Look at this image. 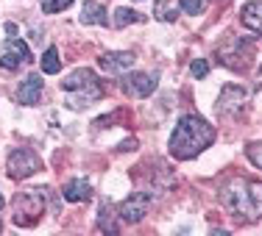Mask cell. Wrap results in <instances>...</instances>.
<instances>
[{
	"label": "cell",
	"instance_id": "6da1fadb",
	"mask_svg": "<svg viewBox=\"0 0 262 236\" xmlns=\"http://www.w3.org/2000/svg\"><path fill=\"white\" fill-rule=\"evenodd\" d=\"M215 142V128L209 125L204 117L198 114H184L179 120L176 131L170 136V156L179 159V161H187V159H195L201 150Z\"/></svg>",
	"mask_w": 262,
	"mask_h": 236
},
{
	"label": "cell",
	"instance_id": "7a4b0ae2",
	"mask_svg": "<svg viewBox=\"0 0 262 236\" xmlns=\"http://www.w3.org/2000/svg\"><path fill=\"white\" fill-rule=\"evenodd\" d=\"M221 200L232 214L243 220H259L262 217V183L251 178H232L221 192Z\"/></svg>",
	"mask_w": 262,
	"mask_h": 236
},
{
	"label": "cell",
	"instance_id": "3957f363",
	"mask_svg": "<svg viewBox=\"0 0 262 236\" xmlns=\"http://www.w3.org/2000/svg\"><path fill=\"white\" fill-rule=\"evenodd\" d=\"M61 89L67 92V106L70 109H86L92 100H98V97L103 95L101 89V81L92 70H76L67 75V81H61Z\"/></svg>",
	"mask_w": 262,
	"mask_h": 236
},
{
	"label": "cell",
	"instance_id": "277c9868",
	"mask_svg": "<svg viewBox=\"0 0 262 236\" xmlns=\"http://www.w3.org/2000/svg\"><path fill=\"white\" fill-rule=\"evenodd\" d=\"M14 222L17 225H34L39 214L45 211V192L42 189H28L14 197Z\"/></svg>",
	"mask_w": 262,
	"mask_h": 236
},
{
	"label": "cell",
	"instance_id": "5b68a950",
	"mask_svg": "<svg viewBox=\"0 0 262 236\" xmlns=\"http://www.w3.org/2000/svg\"><path fill=\"white\" fill-rule=\"evenodd\" d=\"M6 170H9L11 178H28V175H34V172L42 170V161H39V156H36L34 150L20 147V150H14V153L9 156Z\"/></svg>",
	"mask_w": 262,
	"mask_h": 236
},
{
	"label": "cell",
	"instance_id": "8992f818",
	"mask_svg": "<svg viewBox=\"0 0 262 236\" xmlns=\"http://www.w3.org/2000/svg\"><path fill=\"white\" fill-rule=\"evenodd\" d=\"M28 61H31L28 45L23 39H17V36H9V42H6V47H3V56H0V67H3V70H20Z\"/></svg>",
	"mask_w": 262,
	"mask_h": 236
},
{
	"label": "cell",
	"instance_id": "52a82bcc",
	"mask_svg": "<svg viewBox=\"0 0 262 236\" xmlns=\"http://www.w3.org/2000/svg\"><path fill=\"white\" fill-rule=\"evenodd\" d=\"M120 86L128 97H148L157 89V78L151 72H131V75H126L120 81Z\"/></svg>",
	"mask_w": 262,
	"mask_h": 236
},
{
	"label": "cell",
	"instance_id": "ba28073f",
	"mask_svg": "<svg viewBox=\"0 0 262 236\" xmlns=\"http://www.w3.org/2000/svg\"><path fill=\"white\" fill-rule=\"evenodd\" d=\"M243 103H246V89H240V86H226V89L221 92V100H217V111H221V114H237V111L243 109Z\"/></svg>",
	"mask_w": 262,
	"mask_h": 236
},
{
	"label": "cell",
	"instance_id": "9c48e42d",
	"mask_svg": "<svg viewBox=\"0 0 262 236\" xmlns=\"http://www.w3.org/2000/svg\"><path fill=\"white\" fill-rule=\"evenodd\" d=\"M148 203H151V195H134V197H128V200L120 206V217L126 222H140L142 217L148 214Z\"/></svg>",
	"mask_w": 262,
	"mask_h": 236
},
{
	"label": "cell",
	"instance_id": "30bf717a",
	"mask_svg": "<svg viewBox=\"0 0 262 236\" xmlns=\"http://www.w3.org/2000/svg\"><path fill=\"white\" fill-rule=\"evenodd\" d=\"M39 97H42V78L39 75H28L20 84V89H17V100H20L23 106H36Z\"/></svg>",
	"mask_w": 262,
	"mask_h": 236
},
{
	"label": "cell",
	"instance_id": "8fae6325",
	"mask_svg": "<svg viewBox=\"0 0 262 236\" xmlns=\"http://www.w3.org/2000/svg\"><path fill=\"white\" fill-rule=\"evenodd\" d=\"M101 67H103L106 72H123V70H131V67H134V53H128V50L106 53V56H101Z\"/></svg>",
	"mask_w": 262,
	"mask_h": 236
},
{
	"label": "cell",
	"instance_id": "7c38bea8",
	"mask_svg": "<svg viewBox=\"0 0 262 236\" xmlns=\"http://www.w3.org/2000/svg\"><path fill=\"white\" fill-rule=\"evenodd\" d=\"M240 17H243V25L251 28L254 34L262 36V0H251V3H246V6H243V11H240Z\"/></svg>",
	"mask_w": 262,
	"mask_h": 236
},
{
	"label": "cell",
	"instance_id": "4fadbf2b",
	"mask_svg": "<svg viewBox=\"0 0 262 236\" xmlns=\"http://www.w3.org/2000/svg\"><path fill=\"white\" fill-rule=\"evenodd\" d=\"M81 22L86 25H109V17H106V9L95 0H86L84 9H81Z\"/></svg>",
	"mask_w": 262,
	"mask_h": 236
},
{
	"label": "cell",
	"instance_id": "5bb4252c",
	"mask_svg": "<svg viewBox=\"0 0 262 236\" xmlns=\"http://www.w3.org/2000/svg\"><path fill=\"white\" fill-rule=\"evenodd\" d=\"M64 200L67 203H81V200H90V195H92V189H90V183L84 181V178H76V181H67L64 183Z\"/></svg>",
	"mask_w": 262,
	"mask_h": 236
},
{
	"label": "cell",
	"instance_id": "9a60e30c",
	"mask_svg": "<svg viewBox=\"0 0 262 236\" xmlns=\"http://www.w3.org/2000/svg\"><path fill=\"white\" fill-rule=\"evenodd\" d=\"M42 72H45V75H56V72L61 70V61H59V50H56V47H48L45 53H42Z\"/></svg>",
	"mask_w": 262,
	"mask_h": 236
},
{
	"label": "cell",
	"instance_id": "2e32d148",
	"mask_svg": "<svg viewBox=\"0 0 262 236\" xmlns=\"http://www.w3.org/2000/svg\"><path fill=\"white\" fill-rule=\"evenodd\" d=\"M145 17L142 14H137V11H131V9H117L115 11V25H131V22H142Z\"/></svg>",
	"mask_w": 262,
	"mask_h": 236
},
{
	"label": "cell",
	"instance_id": "e0dca14e",
	"mask_svg": "<svg viewBox=\"0 0 262 236\" xmlns=\"http://www.w3.org/2000/svg\"><path fill=\"white\" fill-rule=\"evenodd\" d=\"M246 156H248V161H251L257 170H262V142H254V145H248V147H246Z\"/></svg>",
	"mask_w": 262,
	"mask_h": 236
},
{
	"label": "cell",
	"instance_id": "ac0fdd59",
	"mask_svg": "<svg viewBox=\"0 0 262 236\" xmlns=\"http://www.w3.org/2000/svg\"><path fill=\"white\" fill-rule=\"evenodd\" d=\"M76 0H42V11L45 14H56V11L67 9V6H73Z\"/></svg>",
	"mask_w": 262,
	"mask_h": 236
},
{
	"label": "cell",
	"instance_id": "d6986e66",
	"mask_svg": "<svg viewBox=\"0 0 262 236\" xmlns=\"http://www.w3.org/2000/svg\"><path fill=\"white\" fill-rule=\"evenodd\" d=\"M182 9L187 14H201L207 9V0H182Z\"/></svg>",
	"mask_w": 262,
	"mask_h": 236
},
{
	"label": "cell",
	"instance_id": "ffe728a7",
	"mask_svg": "<svg viewBox=\"0 0 262 236\" xmlns=\"http://www.w3.org/2000/svg\"><path fill=\"white\" fill-rule=\"evenodd\" d=\"M190 72H192V78H207V72H209L207 59H195V61H192V67H190Z\"/></svg>",
	"mask_w": 262,
	"mask_h": 236
},
{
	"label": "cell",
	"instance_id": "44dd1931",
	"mask_svg": "<svg viewBox=\"0 0 262 236\" xmlns=\"http://www.w3.org/2000/svg\"><path fill=\"white\" fill-rule=\"evenodd\" d=\"M157 14L162 17V20H167V22L176 20V11H167V9H165V0H159V3H157Z\"/></svg>",
	"mask_w": 262,
	"mask_h": 236
},
{
	"label": "cell",
	"instance_id": "7402d4cb",
	"mask_svg": "<svg viewBox=\"0 0 262 236\" xmlns=\"http://www.w3.org/2000/svg\"><path fill=\"white\" fill-rule=\"evenodd\" d=\"M0 208H3V195H0Z\"/></svg>",
	"mask_w": 262,
	"mask_h": 236
},
{
	"label": "cell",
	"instance_id": "603a6c76",
	"mask_svg": "<svg viewBox=\"0 0 262 236\" xmlns=\"http://www.w3.org/2000/svg\"><path fill=\"white\" fill-rule=\"evenodd\" d=\"M259 72H262V67H259Z\"/></svg>",
	"mask_w": 262,
	"mask_h": 236
},
{
	"label": "cell",
	"instance_id": "cb8c5ba5",
	"mask_svg": "<svg viewBox=\"0 0 262 236\" xmlns=\"http://www.w3.org/2000/svg\"><path fill=\"white\" fill-rule=\"evenodd\" d=\"M0 228H3V225H0Z\"/></svg>",
	"mask_w": 262,
	"mask_h": 236
}]
</instances>
